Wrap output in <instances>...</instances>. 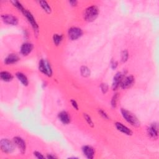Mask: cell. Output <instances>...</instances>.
Here are the masks:
<instances>
[{
  "label": "cell",
  "instance_id": "6da1fadb",
  "mask_svg": "<svg viewBox=\"0 0 159 159\" xmlns=\"http://www.w3.org/2000/svg\"><path fill=\"white\" fill-rule=\"evenodd\" d=\"M99 9L97 6H91L88 7L84 12V18L88 22L94 21L98 17Z\"/></svg>",
  "mask_w": 159,
  "mask_h": 159
},
{
  "label": "cell",
  "instance_id": "7a4b0ae2",
  "mask_svg": "<svg viewBox=\"0 0 159 159\" xmlns=\"http://www.w3.org/2000/svg\"><path fill=\"white\" fill-rule=\"evenodd\" d=\"M121 112L125 120L128 123H129L131 125L134 127H139L140 125V122L139 121L137 118L132 113H131L130 111L125 109H121Z\"/></svg>",
  "mask_w": 159,
  "mask_h": 159
},
{
  "label": "cell",
  "instance_id": "3957f363",
  "mask_svg": "<svg viewBox=\"0 0 159 159\" xmlns=\"http://www.w3.org/2000/svg\"><path fill=\"white\" fill-rule=\"evenodd\" d=\"M39 70L43 74L47 76H51L52 75V69L48 61L44 59H41L39 63Z\"/></svg>",
  "mask_w": 159,
  "mask_h": 159
},
{
  "label": "cell",
  "instance_id": "277c9868",
  "mask_svg": "<svg viewBox=\"0 0 159 159\" xmlns=\"http://www.w3.org/2000/svg\"><path fill=\"white\" fill-rule=\"evenodd\" d=\"M14 143L7 139H3L0 141V148L6 154H11L14 150Z\"/></svg>",
  "mask_w": 159,
  "mask_h": 159
},
{
  "label": "cell",
  "instance_id": "5b68a950",
  "mask_svg": "<svg viewBox=\"0 0 159 159\" xmlns=\"http://www.w3.org/2000/svg\"><path fill=\"white\" fill-rule=\"evenodd\" d=\"M68 35L70 40L75 41L82 37V36L83 35V31L79 27H72L69 29Z\"/></svg>",
  "mask_w": 159,
  "mask_h": 159
},
{
  "label": "cell",
  "instance_id": "8992f818",
  "mask_svg": "<svg viewBox=\"0 0 159 159\" xmlns=\"http://www.w3.org/2000/svg\"><path fill=\"white\" fill-rule=\"evenodd\" d=\"M135 82V78L133 76H128L122 78L121 82V87L122 89L129 88L133 85Z\"/></svg>",
  "mask_w": 159,
  "mask_h": 159
},
{
  "label": "cell",
  "instance_id": "52a82bcc",
  "mask_svg": "<svg viewBox=\"0 0 159 159\" xmlns=\"http://www.w3.org/2000/svg\"><path fill=\"white\" fill-rule=\"evenodd\" d=\"M147 134L149 136L153 139L156 140L158 138V124L155 122L151 124L147 129Z\"/></svg>",
  "mask_w": 159,
  "mask_h": 159
},
{
  "label": "cell",
  "instance_id": "ba28073f",
  "mask_svg": "<svg viewBox=\"0 0 159 159\" xmlns=\"http://www.w3.org/2000/svg\"><path fill=\"white\" fill-rule=\"evenodd\" d=\"M2 19L4 23L16 26L18 23V19L12 14H3L2 16Z\"/></svg>",
  "mask_w": 159,
  "mask_h": 159
},
{
  "label": "cell",
  "instance_id": "9c48e42d",
  "mask_svg": "<svg viewBox=\"0 0 159 159\" xmlns=\"http://www.w3.org/2000/svg\"><path fill=\"white\" fill-rule=\"evenodd\" d=\"M13 142L22 154H24L26 150V144L25 141L20 137H15L13 138Z\"/></svg>",
  "mask_w": 159,
  "mask_h": 159
},
{
  "label": "cell",
  "instance_id": "30bf717a",
  "mask_svg": "<svg viewBox=\"0 0 159 159\" xmlns=\"http://www.w3.org/2000/svg\"><path fill=\"white\" fill-rule=\"evenodd\" d=\"M23 14H24L25 16L26 17L27 19L28 20V21L29 22V23L31 24L32 27H33V29H34L35 31L38 32V29H39V26L33 16V15L29 11H28L26 9V11L23 12Z\"/></svg>",
  "mask_w": 159,
  "mask_h": 159
},
{
  "label": "cell",
  "instance_id": "8fae6325",
  "mask_svg": "<svg viewBox=\"0 0 159 159\" xmlns=\"http://www.w3.org/2000/svg\"><path fill=\"white\" fill-rule=\"evenodd\" d=\"M33 48L34 46L32 44L29 42L24 43L21 47V54L24 56L28 55L32 51H33Z\"/></svg>",
  "mask_w": 159,
  "mask_h": 159
},
{
  "label": "cell",
  "instance_id": "7c38bea8",
  "mask_svg": "<svg viewBox=\"0 0 159 159\" xmlns=\"http://www.w3.org/2000/svg\"><path fill=\"white\" fill-rule=\"evenodd\" d=\"M82 152L84 155L89 159H92L94 157L95 150L90 146H84L82 147Z\"/></svg>",
  "mask_w": 159,
  "mask_h": 159
},
{
  "label": "cell",
  "instance_id": "4fadbf2b",
  "mask_svg": "<svg viewBox=\"0 0 159 159\" xmlns=\"http://www.w3.org/2000/svg\"><path fill=\"white\" fill-rule=\"evenodd\" d=\"M115 126H116V129L119 131L121 132L123 134H125L128 136H131L132 134V131L130 129H129L128 127H126L125 125H124L123 124H122L121 122H116Z\"/></svg>",
  "mask_w": 159,
  "mask_h": 159
},
{
  "label": "cell",
  "instance_id": "5bb4252c",
  "mask_svg": "<svg viewBox=\"0 0 159 159\" xmlns=\"http://www.w3.org/2000/svg\"><path fill=\"white\" fill-rule=\"evenodd\" d=\"M59 120L63 124H69L71 121V118L69 114L65 111H62L60 113H59L58 115Z\"/></svg>",
  "mask_w": 159,
  "mask_h": 159
},
{
  "label": "cell",
  "instance_id": "9a60e30c",
  "mask_svg": "<svg viewBox=\"0 0 159 159\" xmlns=\"http://www.w3.org/2000/svg\"><path fill=\"white\" fill-rule=\"evenodd\" d=\"M123 78L122 74L121 72H118L113 78V83L112 85V88L113 90H116L119 88L121 85V82Z\"/></svg>",
  "mask_w": 159,
  "mask_h": 159
},
{
  "label": "cell",
  "instance_id": "2e32d148",
  "mask_svg": "<svg viewBox=\"0 0 159 159\" xmlns=\"http://www.w3.org/2000/svg\"><path fill=\"white\" fill-rule=\"evenodd\" d=\"M19 60V57L14 54H9L5 59V63L6 65H11L13 64V63H16Z\"/></svg>",
  "mask_w": 159,
  "mask_h": 159
},
{
  "label": "cell",
  "instance_id": "e0dca14e",
  "mask_svg": "<svg viewBox=\"0 0 159 159\" xmlns=\"http://www.w3.org/2000/svg\"><path fill=\"white\" fill-rule=\"evenodd\" d=\"M0 78L2 79V80H3L4 82H8L11 81L13 79V76L11 73H9L8 72L3 71L0 73Z\"/></svg>",
  "mask_w": 159,
  "mask_h": 159
},
{
  "label": "cell",
  "instance_id": "ac0fdd59",
  "mask_svg": "<svg viewBox=\"0 0 159 159\" xmlns=\"http://www.w3.org/2000/svg\"><path fill=\"white\" fill-rule=\"evenodd\" d=\"M16 76L19 80V81L21 82V83L24 85V86H27L29 84V81L27 76L22 72H17L16 73Z\"/></svg>",
  "mask_w": 159,
  "mask_h": 159
},
{
  "label": "cell",
  "instance_id": "d6986e66",
  "mask_svg": "<svg viewBox=\"0 0 159 159\" xmlns=\"http://www.w3.org/2000/svg\"><path fill=\"white\" fill-rule=\"evenodd\" d=\"M39 3L40 4L42 8L44 9V11H45L47 14H50L52 11V9L50 6V5L48 4L45 1H40L39 2Z\"/></svg>",
  "mask_w": 159,
  "mask_h": 159
},
{
  "label": "cell",
  "instance_id": "ffe728a7",
  "mask_svg": "<svg viewBox=\"0 0 159 159\" xmlns=\"http://www.w3.org/2000/svg\"><path fill=\"white\" fill-rule=\"evenodd\" d=\"M62 40H63V36L61 34H55L53 36V41H54V43L55 44V45H60V43L62 42Z\"/></svg>",
  "mask_w": 159,
  "mask_h": 159
},
{
  "label": "cell",
  "instance_id": "44dd1931",
  "mask_svg": "<svg viewBox=\"0 0 159 159\" xmlns=\"http://www.w3.org/2000/svg\"><path fill=\"white\" fill-rule=\"evenodd\" d=\"M81 75L83 77H88L90 75V70L86 66H82L80 69Z\"/></svg>",
  "mask_w": 159,
  "mask_h": 159
},
{
  "label": "cell",
  "instance_id": "7402d4cb",
  "mask_svg": "<svg viewBox=\"0 0 159 159\" xmlns=\"http://www.w3.org/2000/svg\"><path fill=\"white\" fill-rule=\"evenodd\" d=\"M12 3H13L14 6L16 7L19 11H21L23 13L26 11V9H24V8L23 7V6L22 5V4L19 2H17V1H14V2H12Z\"/></svg>",
  "mask_w": 159,
  "mask_h": 159
},
{
  "label": "cell",
  "instance_id": "603a6c76",
  "mask_svg": "<svg viewBox=\"0 0 159 159\" xmlns=\"http://www.w3.org/2000/svg\"><path fill=\"white\" fill-rule=\"evenodd\" d=\"M118 98H119V94L116 93L114 95V96L113 97L112 100H111V106H112L113 108H116V107Z\"/></svg>",
  "mask_w": 159,
  "mask_h": 159
},
{
  "label": "cell",
  "instance_id": "cb8c5ba5",
  "mask_svg": "<svg viewBox=\"0 0 159 159\" xmlns=\"http://www.w3.org/2000/svg\"><path fill=\"white\" fill-rule=\"evenodd\" d=\"M83 116H84V118H85V119L87 122L88 124V125H89L90 126H91V128H93V127H94V123H93V121H92L91 117H90L88 115H87V114H84Z\"/></svg>",
  "mask_w": 159,
  "mask_h": 159
},
{
  "label": "cell",
  "instance_id": "d4e9b609",
  "mask_svg": "<svg viewBox=\"0 0 159 159\" xmlns=\"http://www.w3.org/2000/svg\"><path fill=\"white\" fill-rule=\"evenodd\" d=\"M128 52L127 51H124L121 54V61L122 62H125L128 59Z\"/></svg>",
  "mask_w": 159,
  "mask_h": 159
},
{
  "label": "cell",
  "instance_id": "484cf974",
  "mask_svg": "<svg viewBox=\"0 0 159 159\" xmlns=\"http://www.w3.org/2000/svg\"><path fill=\"white\" fill-rule=\"evenodd\" d=\"M100 88L103 93L104 94L106 93L108 91V85L106 83H102L100 86Z\"/></svg>",
  "mask_w": 159,
  "mask_h": 159
},
{
  "label": "cell",
  "instance_id": "4316f807",
  "mask_svg": "<svg viewBox=\"0 0 159 159\" xmlns=\"http://www.w3.org/2000/svg\"><path fill=\"white\" fill-rule=\"evenodd\" d=\"M99 113L101 115V116L103 118H104V119H109L108 115H107V113L105 112V111H104V110H103V109H99Z\"/></svg>",
  "mask_w": 159,
  "mask_h": 159
},
{
  "label": "cell",
  "instance_id": "83f0119b",
  "mask_svg": "<svg viewBox=\"0 0 159 159\" xmlns=\"http://www.w3.org/2000/svg\"><path fill=\"white\" fill-rule=\"evenodd\" d=\"M34 156L36 157V158H39V159H41V158H45V156H44L41 152H37V151H36V152H34Z\"/></svg>",
  "mask_w": 159,
  "mask_h": 159
},
{
  "label": "cell",
  "instance_id": "f1b7e54d",
  "mask_svg": "<svg viewBox=\"0 0 159 159\" xmlns=\"http://www.w3.org/2000/svg\"><path fill=\"white\" fill-rule=\"evenodd\" d=\"M70 103H71L73 108H75L76 110H78V103H76V101L75 100H72L70 101Z\"/></svg>",
  "mask_w": 159,
  "mask_h": 159
},
{
  "label": "cell",
  "instance_id": "f546056e",
  "mask_svg": "<svg viewBox=\"0 0 159 159\" xmlns=\"http://www.w3.org/2000/svg\"><path fill=\"white\" fill-rule=\"evenodd\" d=\"M117 67H118V62L116 61H113L111 62V67H112L113 69H116Z\"/></svg>",
  "mask_w": 159,
  "mask_h": 159
},
{
  "label": "cell",
  "instance_id": "4dcf8cb0",
  "mask_svg": "<svg viewBox=\"0 0 159 159\" xmlns=\"http://www.w3.org/2000/svg\"><path fill=\"white\" fill-rule=\"evenodd\" d=\"M69 3L71 5V6H76V5L78 3V2H76V1H70Z\"/></svg>",
  "mask_w": 159,
  "mask_h": 159
},
{
  "label": "cell",
  "instance_id": "1f68e13d",
  "mask_svg": "<svg viewBox=\"0 0 159 159\" xmlns=\"http://www.w3.org/2000/svg\"><path fill=\"white\" fill-rule=\"evenodd\" d=\"M47 158H56L57 157H55V156H54V155H52V154H48L47 155Z\"/></svg>",
  "mask_w": 159,
  "mask_h": 159
}]
</instances>
